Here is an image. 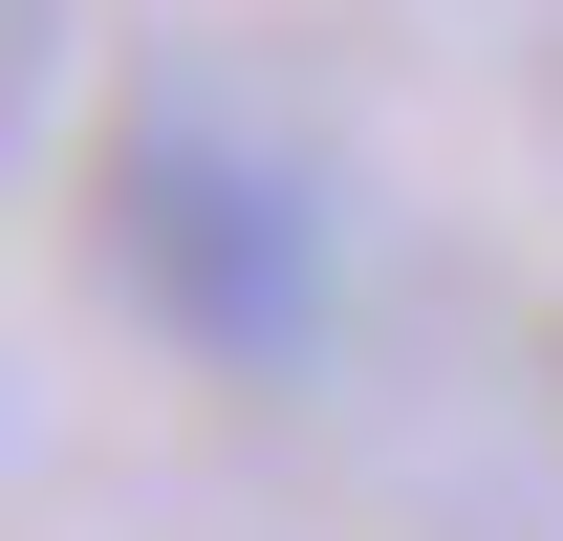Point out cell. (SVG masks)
Returning a JSON list of instances; mask_svg holds the SVG:
<instances>
[{
	"label": "cell",
	"mask_w": 563,
	"mask_h": 541,
	"mask_svg": "<svg viewBox=\"0 0 563 541\" xmlns=\"http://www.w3.org/2000/svg\"><path fill=\"white\" fill-rule=\"evenodd\" d=\"M109 281L152 303V346H196L217 390H282L325 346V217H303V174L196 131V109L109 131Z\"/></svg>",
	"instance_id": "obj_1"
}]
</instances>
